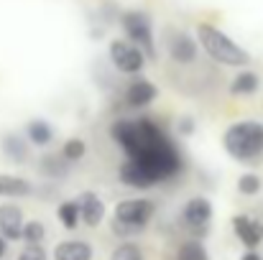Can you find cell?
Returning <instances> with one entry per match:
<instances>
[{"mask_svg": "<svg viewBox=\"0 0 263 260\" xmlns=\"http://www.w3.org/2000/svg\"><path fill=\"white\" fill-rule=\"evenodd\" d=\"M41 171L49 173L51 178H59V176H64V173H67V161H64V164H57V158H54V156H49V158H44Z\"/></svg>", "mask_w": 263, "mask_h": 260, "instance_id": "d4e9b609", "label": "cell"}, {"mask_svg": "<svg viewBox=\"0 0 263 260\" xmlns=\"http://www.w3.org/2000/svg\"><path fill=\"white\" fill-rule=\"evenodd\" d=\"M233 230L238 235V240L246 245V248H258L263 243V222L248 217V214H235L233 217Z\"/></svg>", "mask_w": 263, "mask_h": 260, "instance_id": "52a82bcc", "label": "cell"}, {"mask_svg": "<svg viewBox=\"0 0 263 260\" xmlns=\"http://www.w3.org/2000/svg\"><path fill=\"white\" fill-rule=\"evenodd\" d=\"M54 260H92V245L85 240H64L57 245Z\"/></svg>", "mask_w": 263, "mask_h": 260, "instance_id": "4fadbf2b", "label": "cell"}, {"mask_svg": "<svg viewBox=\"0 0 263 260\" xmlns=\"http://www.w3.org/2000/svg\"><path fill=\"white\" fill-rule=\"evenodd\" d=\"M154 212H156V207L151 199H125L115 207V225L112 227L120 235L138 232L151 222Z\"/></svg>", "mask_w": 263, "mask_h": 260, "instance_id": "277c9868", "label": "cell"}, {"mask_svg": "<svg viewBox=\"0 0 263 260\" xmlns=\"http://www.w3.org/2000/svg\"><path fill=\"white\" fill-rule=\"evenodd\" d=\"M240 260H263V255H261V253H256V250H248V253H246Z\"/></svg>", "mask_w": 263, "mask_h": 260, "instance_id": "83f0119b", "label": "cell"}, {"mask_svg": "<svg viewBox=\"0 0 263 260\" xmlns=\"http://www.w3.org/2000/svg\"><path fill=\"white\" fill-rule=\"evenodd\" d=\"M28 194H33L31 181H26V178H21V176L0 173V196L18 199V196H28Z\"/></svg>", "mask_w": 263, "mask_h": 260, "instance_id": "9a60e30c", "label": "cell"}, {"mask_svg": "<svg viewBox=\"0 0 263 260\" xmlns=\"http://www.w3.org/2000/svg\"><path fill=\"white\" fill-rule=\"evenodd\" d=\"M21 237L26 240V245H41V240L46 237V227H44V222H39V219L23 222V232H21Z\"/></svg>", "mask_w": 263, "mask_h": 260, "instance_id": "44dd1931", "label": "cell"}, {"mask_svg": "<svg viewBox=\"0 0 263 260\" xmlns=\"http://www.w3.org/2000/svg\"><path fill=\"white\" fill-rule=\"evenodd\" d=\"M85 151H87V146H85L82 138H69V141L64 143V148H62V158H64L67 164H74V161H80V158L85 156Z\"/></svg>", "mask_w": 263, "mask_h": 260, "instance_id": "7402d4cb", "label": "cell"}, {"mask_svg": "<svg viewBox=\"0 0 263 260\" xmlns=\"http://www.w3.org/2000/svg\"><path fill=\"white\" fill-rule=\"evenodd\" d=\"M120 181L125 186H130V189H151V186H156V181L148 173L143 169H138L136 164H130V161H125L120 166Z\"/></svg>", "mask_w": 263, "mask_h": 260, "instance_id": "5bb4252c", "label": "cell"}, {"mask_svg": "<svg viewBox=\"0 0 263 260\" xmlns=\"http://www.w3.org/2000/svg\"><path fill=\"white\" fill-rule=\"evenodd\" d=\"M23 232V212L15 204H0V237L18 240Z\"/></svg>", "mask_w": 263, "mask_h": 260, "instance_id": "30bf717a", "label": "cell"}, {"mask_svg": "<svg viewBox=\"0 0 263 260\" xmlns=\"http://www.w3.org/2000/svg\"><path fill=\"white\" fill-rule=\"evenodd\" d=\"M169 56L176 64H192L197 59V44L186 33H176L169 38Z\"/></svg>", "mask_w": 263, "mask_h": 260, "instance_id": "7c38bea8", "label": "cell"}, {"mask_svg": "<svg viewBox=\"0 0 263 260\" xmlns=\"http://www.w3.org/2000/svg\"><path fill=\"white\" fill-rule=\"evenodd\" d=\"M176 260H210V253L202 243L189 240V243H181L176 248Z\"/></svg>", "mask_w": 263, "mask_h": 260, "instance_id": "d6986e66", "label": "cell"}, {"mask_svg": "<svg viewBox=\"0 0 263 260\" xmlns=\"http://www.w3.org/2000/svg\"><path fill=\"white\" fill-rule=\"evenodd\" d=\"M225 151L240 164H256L263 156V123L240 120L233 123L222 135Z\"/></svg>", "mask_w": 263, "mask_h": 260, "instance_id": "7a4b0ae2", "label": "cell"}, {"mask_svg": "<svg viewBox=\"0 0 263 260\" xmlns=\"http://www.w3.org/2000/svg\"><path fill=\"white\" fill-rule=\"evenodd\" d=\"M77 207H80V219L87 227H97L105 219V202L95 191H82L77 199Z\"/></svg>", "mask_w": 263, "mask_h": 260, "instance_id": "9c48e42d", "label": "cell"}, {"mask_svg": "<svg viewBox=\"0 0 263 260\" xmlns=\"http://www.w3.org/2000/svg\"><path fill=\"white\" fill-rule=\"evenodd\" d=\"M256 89H258V74H253V72H240L230 85L233 94H253Z\"/></svg>", "mask_w": 263, "mask_h": 260, "instance_id": "ffe728a7", "label": "cell"}, {"mask_svg": "<svg viewBox=\"0 0 263 260\" xmlns=\"http://www.w3.org/2000/svg\"><path fill=\"white\" fill-rule=\"evenodd\" d=\"M110 135L128 153V161L136 164L138 169H143L156 184L176 176L184 166L181 153L176 151V146L148 117L118 120V123H112Z\"/></svg>", "mask_w": 263, "mask_h": 260, "instance_id": "6da1fadb", "label": "cell"}, {"mask_svg": "<svg viewBox=\"0 0 263 260\" xmlns=\"http://www.w3.org/2000/svg\"><path fill=\"white\" fill-rule=\"evenodd\" d=\"M3 153H5V158L13 161V164H26V161H28V143H26L21 135L8 133V135L3 138Z\"/></svg>", "mask_w": 263, "mask_h": 260, "instance_id": "e0dca14e", "label": "cell"}, {"mask_svg": "<svg viewBox=\"0 0 263 260\" xmlns=\"http://www.w3.org/2000/svg\"><path fill=\"white\" fill-rule=\"evenodd\" d=\"M5 253H8V240H5V237H0V260L5 258Z\"/></svg>", "mask_w": 263, "mask_h": 260, "instance_id": "f1b7e54d", "label": "cell"}, {"mask_svg": "<svg viewBox=\"0 0 263 260\" xmlns=\"http://www.w3.org/2000/svg\"><path fill=\"white\" fill-rule=\"evenodd\" d=\"M238 191L246 194V196L258 194V191H261V176H256V173H243V176L238 178Z\"/></svg>", "mask_w": 263, "mask_h": 260, "instance_id": "603a6c76", "label": "cell"}, {"mask_svg": "<svg viewBox=\"0 0 263 260\" xmlns=\"http://www.w3.org/2000/svg\"><path fill=\"white\" fill-rule=\"evenodd\" d=\"M123 28L125 36L130 38L133 46H138L143 54L154 56V28H151V18L141 10H128L123 15Z\"/></svg>", "mask_w": 263, "mask_h": 260, "instance_id": "5b68a950", "label": "cell"}, {"mask_svg": "<svg viewBox=\"0 0 263 260\" xmlns=\"http://www.w3.org/2000/svg\"><path fill=\"white\" fill-rule=\"evenodd\" d=\"M110 260H143V253L138 250V245L125 243V245H120V248H115V250H112Z\"/></svg>", "mask_w": 263, "mask_h": 260, "instance_id": "cb8c5ba5", "label": "cell"}, {"mask_svg": "<svg viewBox=\"0 0 263 260\" xmlns=\"http://www.w3.org/2000/svg\"><path fill=\"white\" fill-rule=\"evenodd\" d=\"M18 260H46V253H44L41 245H26V248L21 250Z\"/></svg>", "mask_w": 263, "mask_h": 260, "instance_id": "484cf974", "label": "cell"}, {"mask_svg": "<svg viewBox=\"0 0 263 260\" xmlns=\"http://www.w3.org/2000/svg\"><path fill=\"white\" fill-rule=\"evenodd\" d=\"M179 130H181V133H192V130H194V123H192L189 117H184V120L179 123Z\"/></svg>", "mask_w": 263, "mask_h": 260, "instance_id": "4316f807", "label": "cell"}, {"mask_svg": "<svg viewBox=\"0 0 263 260\" xmlns=\"http://www.w3.org/2000/svg\"><path fill=\"white\" fill-rule=\"evenodd\" d=\"M110 62L123 74H138L146 64V54L133 46L130 41H112L110 44Z\"/></svg>", "mask_w": 263, "mask_h": 260, "instance_id": "8992f818", "label": "cell"}, {"mask_svg": "<svg viewBox=\"0 0 263 260\" xmlns=\"http://www.w3.org/2000/svg\"><path fill=\"white\" fill-rule=\"evenodd\" d=\"M197 38L202 44V49L217 62V64H225V67H246L251 62L248 51L240 49L230 36H225L220 28L210 26V23H199L197 26Z\"/></svg>", "mask_w": 263, "mask_h": 260, "instance_id": "3957f363", "label": "cell"}, {"mask_svg": "<svg viewBox=\"0 0 263 260\" xmlns=\"http://www.w3.org/2000/svg\"><path fill=\"white\" fill-rule=\"evenodd\" d=\"M181 219L186 222V227L192 230H204L212 219V204L204 199V196H194L184 204V212H181Z\"/></svg>", "mask_w": 263, "mask_h": 260, "instance_id": "ba28073f", "label": "cell"}, {"mask_svg": "<svg viewBox=\"0 0 263 260\" xmlns=\"http://www.w3.org/2000/svg\"><path fill=\"white\" fill-rule=\"evenodd\" d=\"M26 141H28L31 146L44 148V146H49V143L54 141V128H51L46 120H31V123L26 125Z\"/></svg>", "mask_w": 263, "mask_h": 260, "instance_id": "2e32d148", "label": "cell"}, {"mask_svg": "<svg viewBox=\"0 0 263 260\" xmlns=\"http://www.w3.org/2000/svg\"><path fill=\"white\" fill-rule=\"evenodd\" d=\"M156 94H159V89L148 79H133L125 89V99H128L130 107H146L156 99Z\"/></svg>", "mask_w": 263, "mask_h": 260, "instance_id": "8fae6325", "label": "cell"}, {"mask_svg": "<svg viewBox=\"0 0 263 260\" xmlns=\"http://www.w3.org/2000/svg\"><path fill=\"white\" fill-rule=\"evenodd\" d=\"M57 217H59V222H62L67 230H77V225L82 222V219H80L77 199H74V202H62V204L57 207Z\"/></svg>", "mask_w": 263, "mask_h": 260, "instance_id": "ac0fdd59", "label": "cell"}]
</instances>
